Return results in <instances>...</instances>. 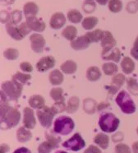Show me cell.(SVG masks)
Here are the masks:
<instances>
[{
  "label": "cell",
  "instance_id": "cell-1",
  "mask_svg": "<svg viewBox=\"0 0 138 153\" xmlns=\"http://www.w3.org/2000/svg\"><path fill=\"white\" fill-rule=\"evenodd\" d=\"M21 114L18 110L8 105L7 103L1 102V128L9 129L18 124Z\"/></svg>",
  "mask_w": 138,
  "mask_h": 153
},
{
  "label": "cell",
  "instance_id": "cell-2",
  "mask_svg": "<svg viewBox=\"0 0 138 153\" xmlns=\"http://www.w3.org/2000/svg\"><path fill=\"white\" fill-rule=\"evenodd\" d=\"M22 85L14 80L7 81L2 84L1 102L7 103L9 100H17L22 94Z\"/></svg>",
  "mask_w": 138,
  "mask_h": 153
},
{
  "label": "cell",
  "instance_id": "cell-3",
  "mask_svg": "<svg viewBox=\"0 0 138 153\" xmlns=\"http://www.w3.org/2000/svg\"><path fill=\"white\" fill-rule=\"evenodd\" d=\"M6 29L7 34L16 40H22L30 33V31H31L26 22L21 23L19 26H17L16 24L9 22L7 23Z\"/></svg>",
  "mask_w": 138,
  "mask_h": 153
},
{
  "label": "cell",
  "instance_id": "cell-4",
  "mask_svg": "<svg viewBox=\"0 0 138 153\" xmlns=\"http://www.w3.org/2000/svg\"><path fill=\"white\" fill-rule=\"evenodd\" d=\"M120 121L114 114L111 113H106L99 118V125L102 131L105 133H113L117 130Z\"/></svg>",
  "mask_w": 138,
  "mask_h": 153
},
{
  "label": "cell",
  "instance_id": "cell-5",
  "mask_svg": "<svg viewBox=\"0 0 138 153\" xmlns=\"http://www.w3.org/2000/svg\"><path fill=\"white\" fill-rule=\"evenodd\" d=\"M74 122L73 120L67 116L59 117L54 122L53 131L60 135H68L74 128Z\"/></svg>",
  "mask_w": 138,
  "mask_h": 153
},
{
  "label": "cell",
  "instance_id": "cell-6",
  "mask_svg": "<svg viewBox=\"0 0 138 153\" xmlns=\"http://www.w3.org/2000/svg\"><path fill=\"white\" fill-rule=\"evenodd\" d=\"M116 102L123 113L130 114L136 111V105L133 100L125 91H122L119 92L118 97H116Z\"/></svg>",
  "mask_w": 138,
  "mask_h": 153
},
{
  "label": "cell",
  "instance_id": "cell-7",
  "mask_svg": "<svg viewBox=\"0 0 138 153\" xmlns=\"http://www.w3.org/2000/svg\"><path fill=\"white\" fill-rule=\"evenodd\" d=\"M46 139L47 141L41 143L38 147L39 153H49L53 149L59 146L60 143V137L54 136L52 133H46Z\"/></svg>",
  "mask_w": 138,
  "mask_h": 153
},
{
  "label": "cell",
  "instance_id": "cell-8",
  "mask_svg": "<svg viewBox=\"0 0 138 153\" xmlns=\"http://www.w3.org/2000/svg\"><path fill=\"white\" fill-rule=\"evenodd\" d=\"M55 114H56L52 110V108H49L48 106H43L37 111V116L40 122V124L45 128L50 127Z\"/></svg>",
  "mask_w": 138,
  "mask_h": 153
},
{
  "label": "cell",
  "instance_id": "cell-9",
  "mask_svg": "<svg viewBox=\"0 0 138 153\" xmlns=\"http://www.w3.org/2000/svg\"><path fill=\"white\" fill-rule=\"evenodd\" d=\"M62 146L68 149L72 150L73 152H78L83 147H85V143L79 133H75L71 138L67 140L65 143L62 144Z\"/></svg>",
  "mask_w": 138,
  "mask_h": 153
},
{
  "label": "cell",
  "instance_id": "cell-10",
  "mask_svg": "<svg viewBox=\"0 0 138 153\" xmlns=\"http://www.w3.org/2000/svg\"><path fill=\"white\" fill-rule=\"evenodd\" d=\"M31 43V49L36 53H41L45 45V40L39 34H33L30 36Z\"/></svg>",
  "mask_w": 138,
  "mask_h": 153
},
{
  "label": "cell",
  "instance_id": "cell-11",
  "mask_svg": "<svg viewBox=\"0 0 138 153\" xmlns=\"http://www.w3.org/2000/svg\"><path fill=\"white\" fill-rule=\"evenodd\" d=\"M115 45H116V40H114L113 35L109 31H104V36L101 40V46L103 47L101 55L114 49Z\"/></svg>",
  "mask_w": 138,
  "mask_h": 153
},
{
  "label": "cell",
  "instance_id": "cell-12",
  "mask_svg": "<svg viewBox=\"0 0 138 153\" xmlns=\"http://www.w3.org/2000/svg\"><path fill=\"white\" fill-rule=\"evenodd\" d=\"M26 23L30 30L36 31V32H42L45 29V24L44 22L38 19L36 16L35 17H26Z\"/></svg>",
  "mask_w": 138,
  "mask_h": 153
},
{
  "label": "cell",
  "instance_id": "cell-13",
  "mask_svg": "<svg viewBox=\"0 0 138 153\" xmlns=\"http://www.w3.org/2000/svg\"><path fill=\"white\" fill-rule=\"evenodd\" d=\"M55 64V60L52 56H45L40 59L36 63V68L39 72H46L50 68H52Z\"/></svg>",
  "mask_w": 138,
  "mask_h": 153
},
{
  "label": "cell",
  "instance_id": "cell-14",
  "mask_svg": "<svg viewBox=\"0 0 138 153\" xmlns=\"http://www.w3.org/2000/svg\"><path fill=\"white\" fill-rule=\"evenodd\" d=\"M24 126L28 129H32L36 126V119L34 115V111L32 109L26 107L24 110V118H23Z\"/></svg>",
  "mask_w": 138,
  "mask_h": 153
},
{
  "label": "cell",
  "instance_id": "cell-15",
  "mask_svg": "<svg viewBox=\"0 0 138 153\" xmlns=\"http://www.w3.org/2000/svg\"><path fill=\"white\" fill-rule=\"evenodd\" d=\"M66 23V17L62 13H56L52 15L49 21V25L53 29H60L62 28Z\"/></svg>",
  "mask_w": 138,
  "mask_h": 153
},
{
  "label": "cell",
  "instance_id": "cell-16",
  "mask_svg": "<svg viewBox=\"0 0 138 153\" xmlns=\"http://www.w3.org/2000/svg\"><path fill=\"white\" fill-rule=\"evenodd\" d=\"M125 82V76L122 74H117L115 75L113 79H112V85L109 87L108 91L114 95V93L117 92V91L119 89V87H122Z\"/></svg>",
  "mask_w": 138,
  "mask_h": 153
},
{
  "label": "cell",
  "instance_id": "cell-17",
  "mask_svg": "<svg viewBox=\"0 0 138 153\" xmlns=\"http://www.w3.org/2000/svg\"><path fill=\"white\" fill-rule=\"evenodd\" d=\"M90 44L91 43L89 42V40H87L85 36H80L77 39L72 40L71 42V46L75 50H82L86 49L90 45Z\"/></svg>",
  "mask_w": 138,
  "mask_h": 153
},
{
  "label": "cell",
  "instance_id": "cell-18",
  "mask_svg": "<svg viewBox=\"0 0 138 153\" xmlns=\"http://www.w3.org/2000/svg\"><path fill=\"white\" fill-rule=\"evenodd\" d=\"M38 11H39L38 6L33 2L26 3L24 7H23V12H24V15H25L26 18V17L36 16V14L38 13Z\"/></svg>",
  "mask_w": 138,
  "mask_h": 153
},
{
  "label": "cell",
  "instance_id": "cell-19",
  "mask_svg": "<svg viewBox=\"0 0 138 153\" xmlns=\"http://www.w3.org/2000/svg\"><path fill=\"white\" fill-rule=\"evenodd\" d=\"M102 58L105 60H113L116 63H118L121 58V53L118 49L114 48L105 54H102Z\"/></svg>",
  "mask_w": 138,
  "mask_h": 153
},
{
  "label": "cell",
  "instance_id": "cell-20",
  "mask_svg": "<svg viewBox=\"0 0 138 153\" xmlns=\"http://www.w3.org/2000/svg\"><path fill=\"white\" fill-rule=\"evenodd\" d=\"M85 37L87 38L90 43H93V42H98L99 40H102L103 36H104V31L101 30H95L93 31H89L85 35Z\"/></svg>",
  "mask_w": 138,
  "mask_h": 153
},
{
  "label": "cell",
  "instance_id": "cell-21",
  "mask_svg": "<svg viewBox=\"0 0 138 153\" xmlns=\"http://www.w3.org/2000/svg\"><path fill=\"white\" fill-rule=\"evenodd\" d=\"M32 137V134L30 132L29 130L26 129L25 128H20L16 132V138L19 141L20 143H26L27 141H29Z\"/></svg>",
  "mask_w": 138,
  "mask_h": 153
},
{
  "label": "cell",
  "instance_id": "cell-22",
  "mask_svg": "<svg viewBox=\"0 0 138 153\" xmlns=\"http://www.w3.org/2000/svg\"><path fill=\"white\" fill-rule=\"evenodd\" d=\"M121 68L122 71L127 74H130L133 72L135 68V63L129 57H125L121 63Z\"/></svg>",
  "mask_w": 138,
  "mask_h": 153
},
{
  "label": "cell",
  "instance_id": "cell-23",
  "mask_svg": "<svg viewBox=\"0 0 138 153\" xmlns=\"http://www.w3.org/2000/svg\"><path fill=\"white\" fill-rule=\"evenodd\" d=\"M94 142H95L98 146L101 147L102 149H107L108 146V143H109V139L108 137L106 134L104 133H98L95 137L94 138Z\"/></svg>",
  "mask_w": 138,
  "mask_h": 153
},
{
  "label": "cell",
  "instance_id": "cell-24",
  "mask_svg": "<svg viewBox=\"0 0 138 153\" xmlns=\"http://www.w3.org/2000/svg\"><path fill=\"white\" fill-rule=\"evenodd\" d=\"M76 63L72 60H68L61 65V70L66 74H72L76 71Z\"/></svg>",
  "mask_w": 138,
  "mask_h": 153
},
{
  "label": "cell",
  "instance_id": "cell-25",
  "mask_svg": "<svg viewBox=\"0 0 138 153\" xmlns=\"http://www.w3.org/2000/svg\"><path fill=\"white\" fill-rule=\"evenodd\" d=\"M29 104L30 107H32L34 109H40L44 106L45 105V99L41 96L39 95H35L30 98Z\"/></svg>",
  "mask_w": 138,
  "mask_h": 153
},
{
  "label": "cell",
  "instance_id": "cell-26",
  "mask_svg": "<svg viewBox=\"0 0 138 153\" xmlns=\"http://www.w3.org/2000/svg\"><path fill=\"white\" fill-rule=\"evenodd\" d=\"M86 76H87V79L91 82H95L99 79V77L101 76V73L99 69V68L97 67H91L87 69L86 72Z\"/></svg>",
  "mask_w": 138,
  "mask_h": 153
},
{
  "label": "cell",
  "instance_id": "cell-27",
  "mask_svg": "<svg viewBox=\"0 0 138 153\" xmlns=\"http://www.w3.org/2000/svg\"><path fill=\"white\" fill-rule=\"evenodd\" d=\"M49 81L52 85H59L63 82V76L59 70H53L49 74Z\"/></svg>",
  "mask_w": 138,
  "mask_h": 153
},
{
  "label": "cell",
  "instance_id": "cell-28",
  "mask_svg": "<svg viewBox=\"0 0 138 153\" xmlns=\"http://www.w3.org/2000/svg\"><path fill=\"white\" fill-rule=\"evenodd\" d=\"M62 36L65 37L67 40H74L76 39V36L77 35V30L75 27L73 26H68L62 30Z\"/></svg>",
  "mask_w": 138,
  "mask_h": 153
},
{
  "label": "cell",
  "instance_id": "cell-29",
  "mask_svg": "<svg viewBox=\"0 0 138 153\" xmlns=\"http://www.w3.org/2000/svg\"><path fill=\"white\" fill-rule=\"evenodd\" d=\"M67 17L69 22H71L72 23H79L82 20V13L76 9H72L70 10L67 14Z\"/></svg>",
  "mask_w": 138,
  "mask_h": 153
},
{
  "label": "cell",
  "instance_id": "cell-30",
  "mask_svg": "<svg viewBox=\"0 0 138 153\" xmlns=\"http://www.w3.org/2000/svg\"><path fill=\"white\" fill-rule=\"evenodd\" d=\"M98 23V18L95 17H85L84 20L82 21V26L85 30H91Z\"/></svg>",
  "mask_w": 138,
  "mask_h": 153
},
{
  "label": "cell",
  "instance_id": "cell-31",
  "mask_svg": "<svg viewBox=\"0 0 138 153\" xmlns=\"http://www.w3.org/2000/svg\"><path fill=\"white\" fill-rule=\"evenodd\" d=\"M79 106V99L77 97H72L70 100H68V107H67V111L68 113H74L75 111L77 110Z\"/></svg>",
  "mask_w": 138,
  "mask_h": 153
},
{
  "label": "cell",
  "instance_id": "cell-32",
  "mask_svg": "<svg viewBox=\"0 0 138 153\" xmlns=\"http://www.w3.org/2000/svg\"><path fill=\"white\" fill-rule=\"evenodd\" d=\"M30 77H31V76L29 75V74H24V73L18 72L13 76V80L16 81L18 83L22 84L23 86L30 79Z\"/></svg>",
  "mask_w": 138,
  "mask_h": 153
},
{
  "label": "cell",
  "instance_id": "cell-33",
  "mask_svg": "<svg viewBox=\"0 0 138 153\" xmlns=\"http://www.w3.org/2000/svg\"><path fill=\"white\" fill-rule=\"evenodd\" d=\"M50 96L55 102L64 101V97L62 96V90L61 88H53L50 91Z\"/></svg>",
  "mask_w": 138,
  "mask_h": 153
},
{
  "label": "cell",
  "instance_id": "cell-34",
  "mask_svg": "<svg viewBox=\"0 0 138 153\" xmlns=\"http://www.w3.org/2000/svg\"><path fill=\"white\" fill-rule=\"evenodd\" d=\"M118 66L113 63H107L103 65V71L106 75H114L118 72Z\"/></svg>",
  "mask_w": 138,
  "mask_h": 153
},
{
  "label": "cell",
  "instance_id": "cell-35",
  "mask_svg": "<svg viewBox=\"0 0 138 153\" xmlns=\"http://www.w3.org/2000/svg\"><path fill=\"white\" fill-rule=\"evenodd\" d=\"M122 4L120 0H109L108 2V8L112 13H119L122 10Z\"/></svg>",
  "mask_w": 138,
  "mask_h": 153
},
{
  "label": "cell",
  "instance_id": "cell-36",
  "mask_svg": "<svg viewBox=\"0 0 138 153\" xmlns=\"http://www.w3.org/2000/svg\"><path fill=\"white\" fill-rule=\"evenodd\" d=\"M128 88L132 95H138V84L134 78L130 77L128 79Z\"/></svg>",
  "mask_w": 138,
  "mask_h": 153
},
{
  "label": "cell",
  "instance_id": "cell-37",
  "mask_svg": "<svg viewBox=\"0 0 138 153\" xmlns=\"http://www.w3.org/2000/svg\"><path fill=\"white\" fill-rule=\"evenodd\" d=\"M3 55H4V57H5L6 59H7L15 60L18 58L19 53H18V51L16 50H15V49H7V50L4 51Z\"/></svg>",
  "mask_w": 138,
  "mask_h": 153
},
{
  "label": "cell",
  "instance_id": "cell-38",
  "mask_svg": "<svg viewBox=\"0 0 138 153\" xmlns=\"http://www.w3.org/2000/svg\"><path fill=\"white\" fill-rule=\"evenodd\" d=\"M22 18V13L20 10H14L11 13V20H10L11 22L17 25L21 22Z\"/></svg>",
  "mask_w": 138,
  "mask_h": 153
},
{
  "label": "cell",
  "instance_id": "cell-39",
  "mask_svg": "<svg viewBox=\"0 0 138 153\" xmlns=\"http://www.w3.org/2000/svg\"><path fill=\"white\" fill-rule=\"evenodd\" d=\"M95 4L93 2V1H85L83 6H82V8L85 12V13H93L95 9Z\"/></svg>",
  "mask_w": 138,
  "mask_h": 153
},
{
  "label": "cell",
  "instance_id": "cell-40",
  "mask_svg": "<svg viewBox=\"0 0 138 153\" xmlns=\"http://www.w3.org/2000/svg\"><path fill=\"white\" fill-rule=\"evenodd\" d=\"M51 108H52V110L54 111L55 114L61 113L62 111L67 110L66 109L65 104H64V101H62V102H55Z\"/></svg>",
  "mask_w": 138,
  "mask_h": 153
},
{
  "label": "cell",
  "instance_id": "cell-41",
  "mask_svg": "<svg viewBox=\"0 0 138 153\" xmlns=\"http://www.w3.org/2000/svg\"><path fill=\"white\" fill-rule=\"evenodd\" d=\"M115 152L116 153H131V150L128 145L120 143L115 146Z\"/></svg>",
  "mask_w": 138,
  "mask_h": 153
},
{
  "label": "cell",
  "instance_id": "cell-42",
  "mask_svg": "<svg viewBox=\"0 0 138 153\" xmlns=\"http://www.w3.org/2000/svg\"><path fill=\"white\" fill-rule=\"evenodd\" d=\"M20 68H21V69L22 70V71H24V72H28V73L32 72L33 70V67L31 66V64L27 63V62H22V63H21Z\"/></svg>",
  "mask_w": 138,
  "mask_h": 153
},
{
  "label": "cell",
  "instance_id": "cell-43",
  "mask_svg": "<svg viewBox=\"0 0 138 153\" xmlns=\"http://www.w3.org/2000/svg\"><path fill=\"white\" fill-rule=\"evenodd\" d=\"M131 54L136 59H138V36L134 42V46L131 49Z\"/></svg>",
  "mask_w": 138,
  "mask_h": 153
},
{
  "label": "cell",
  "instance_id": "cell-44",
  "mask_svg": "<svg viewBox=\"0 0 138 153\" xmlns=\"http://www.w3.org/2000/svg\"><path fill=\"white\" fill-rule=\"evenodd\" d=\"M84 153H102V152H101V151L99 149L97 146L91 145V146H90L87 149L85 150V152H84Z\"/></svg>",
  "mask_w": 138,
  "mask_h": 153
},
{
  "label": "cell",
  "instance_id": "cell-45",
  "mask_svg": "<svg viewBox=\"0 0 138 153\" xmlns=\"http://www.w3.org/2000/svg\"><path fill=\"white\" fill-rule=\"evenodd\" d=\"M132 4H133V2H131L130 4H128L127 10H128V12H130V13H136L137 10V7H134V5H132Z\"/></svg>",
  "mask_w": 138,
  "mask_h": 153
},
{
  "label": "cell",
  "instance_id": "cell-46",
  "mask_svg": "<svg viewBox=\"0 0 138 153\" xmlns=\"http://www.w3.org/2000/svg\"><path fill=\"white\" fill-rule=\"evenodd\" d=\"M13 153H31L29 149H27L26 147H20L18 149H16Z\"/></svg>",
  "mask_w": 138,
  "mask_h": 153
},
{
  "label": "cell",
  "instance_id": "cell-47",
  "mask_svg": "<svg viewBox=\"0 0 138 153\" xmlns=\"http://www.w3.org/2000/svg\"><path fill=\"white\" fill-rule=\"evenodd\" d=\"M15 0H1V4L4 6H9L14 4Z\"/></svg>",
  "mask_w": 138,
  "mask_h": 153
},
{
  "label": "cell",
  "instance_id": "cell-48",
  "mask_svg": "<svg viewBox=\"0 0 138 153\" xmlns=\"http://www.w3.org/2000/svg\"><path fill=\"white\" fill-rule=\"evenodd\" d=\"M9 150V146L6 145V144H2L1 145V153H6L7 152H8Z\"/></svg>",
  "mask_w": 138,
  "mask_h": 153
},
{
  "label": "cell",
  "instance_id": "cell-49",
  "mask_svg": "<svg viewBox=\"0 0 138 153\" xmlns=\"http://www.w3.org/2000/svg\"><path fill=\"white\" fill-rule=\"evenodd\" d=\"M132 150H133V152L134 153H138V142H136L135 143H133Z\"/></svg>",
  "mask_w": 138,
  "mask_h": 153
},
{
  "label": "cell",
  "instance_id": "cell-50",
  "mask_svg": "<svg viewBox=\"0 0 138 153\" xmlns=\"http://www.w3.org/2000/svg\"><path fill=\"white\" fill-rule=\"evenodd\" d=\"M96 2L100 5H105V4H107L108 0H96Z\"/></svg>",
  "mask_w": 138,
  "mask_h": 153
},
{
  "label": "cell",
  "instance_id": "cell-51",
  "mask_svg": "<svg viewBox=\"0 0 138 153\" xmlns=\"http://www.w3.org/2000/svg\"><path fill=\"white\" fill-rule=\"evenodd\" d=\"M55 153H68V152H63V151H57Z\"/></svg>",
  "mask_w": 138,
  "mask_h": 153
},
{
  "label": "cell",
  "instance_id": "cell-52",
  "mask_svg": "<svg viewBox=\"0 0 138 153\" xmlns=\"http://www.w3.org/2000/svg\"><path fill=\"white\" fill-rule=\"evenodd\" d=\"M86 1H93V0H86Z\"/></svg>",
  "mask_w": 138,
  "mask_h": 153
},
{
  "label": "cell",
  "instance_id": "cell-53",
  "mask_svg": "<svg viewBox=\"0 0 138 153\" xmlns=\"http://www.w3.org/2000/svg\"><path fill=\"white\" fill-rule=\"evenodd\" d=\"M137 133H138V128H137Z\"/></svg>",
  "mask_w": 138,
  "mask_h": 153
},
{
  "label": "cell",
  "instance_id": "cell-54",
  "mask_svg": "<svg viewBox=\"0 0 138 153\" xmlns=\"http://www.w3.org/2000/svg\"><path fill=\"white\" fill-rule=\"evenodd\" d=\"M137 2H138V0H137Z\"/></svg>",
  "mask_w": 138,
  "mask_h": 153
}]
</instances>
